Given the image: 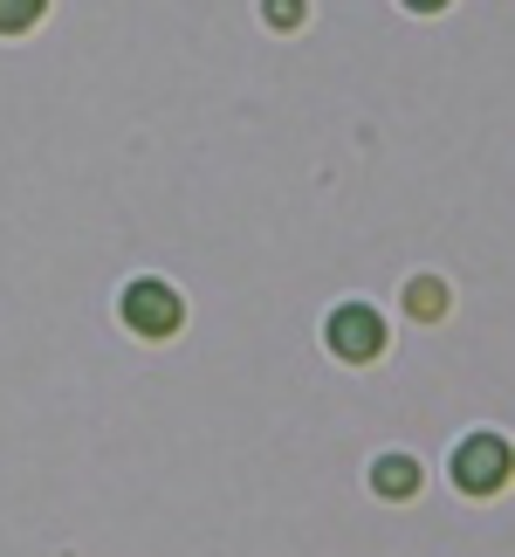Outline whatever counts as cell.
<instances>
[{
    "label": "cell",
    "mask_w": 515,
    "mask_h": 557,
    "mask_svg": "<svg viewBox=\"0 0 515 557\" xmlns=\"http://www.w3.org/2000/svg\"><path fill=\"white\" fill-rule=\"evenodd\" d=\"M268 21L275 28H296V21H303V0H268Z\"/></svg>",
    "instance_id": "52a82bcc"
},
{
    "label": "cell",
    "mask_w": 515,
    "mask_h": 557,
    "mask_svg": "<svg viewBox=\"0 0 515 557\" xmlns=\"http://www.w3.org/2000/svg\"><path fill=\"white\" fill-rule=\"evenodd\" d=\"M508 475V447L495 434H475V441H461V455H454V482L467 488V496H488V488H502Z\"/></svg>",
    "instance_id": "7a4b0ae2"
},
{
    "label": "cell",
    "mask_w": 515,
    "mask_h": 557,
    "mask_svg": "<svg viewBox=\"0 0 515 557\" xmlns=\"http://www.w3.org/2000/svg\"><path fill=\"white\" fill-rule=\"evenodd\" d=\"M330 351H337V358H351V366L378 358V351H385V324H378V310L343 304V310L330 317Z\"/></svg>",
    "instance_id": "3957f363"
},
{
    "label": "cell",
    "mask_w": 515,
    "mask_h": 557,
    "mask_svg": "<svg viewBox=\"0 0 515 557\" xmlns=\"http://www.w3.org/2000/svg\"><path fill=\"white\" fill-rule=\"evenodd\" d=\"M41 8H49V0H0V35H21V28H35V21H41Z\"/></svg>",
    "instance_id": "5b68a950"
},
{
    "label": "cell",
    "mask_w": 515,
    "mask_h": 557,
    "mask_svg": "<svg viewBox=\"0 0 515 557\" xmlns=\"http://www.w3.org/2000/svg\"><path fill=\"white\" fill-rule=\"evenodd\" d=\"M405 8H419V14H426V8H447V0H405Z\"/></svg>",
    "instance_id": "ba28073f"
},
{
    "label": "cell",
    "mask_w": 515,
    "mask_h": 557,
    "mask_svg": "<svg viewBox=\"0 0 515 557\" xmlns=\"http://www.w3.org/2000/svg\"><path fill=\"white\" fill-rule=\"evenodd\" d=\"M405 310H413V317H440L447 310V289L440 283H413V289H405Z\"/></svg>",
    "instance_id": "8992f818"
},
{
    "label": "cell",
    "mask_w": 515,
    "mask_h": 557,
    "mask_svg": "<svg viewBox=\"0 0 515 557\" xmlns=\"http://www.w3.org/2000/svg\"><path fill=\"white\" fill-rule=\"evenodd\" d=\"M179 296H172L165 283H131L124 289V324H131L138 337H172L179 331Z\"/></svg>",
    "instance_id": "6da1fadb"
},
{
    "label": "cell",
    "mask_w": 515,
    "mask_h": 557,
    "mask_svg": "<svg viewBox=\"0 0 515 557\" xmlns=\"http://www.w3.org/2000/svg\"><path fill=\"white\" fill-rule=\"evenodd\" d=\"M372 482H378V496H413V488H419V461H405V455H385L378 468H372Z\"/></svg>",
    "instance_id": "277c9868"
}]
</instances>
